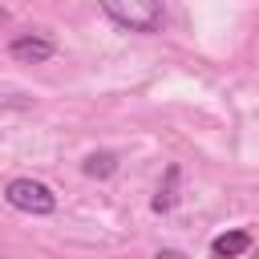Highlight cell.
Wrapping results in <instances>:
<instances>
[{"label":"cell","instance_id":"8","mask_svg":"<svg viewBox=\"0 0 259 259\" xmlns=\"http://www.w3.org/2000/svg\"><path fill=\"white\" fill-rule=\"evenodd\" d=\"M0 24H8V8L4 4H0Z\"/></svg>","mask_w":259,"mask_h":259},{"label":"cell","instance_id":"2","mask_svg":"<svg viewBox=\"0 0 259 259\" xmlns=\"http://www.w3.org/2000/svg\"><path fill=\"white\" fill-rule=\"evenodd\" d=\"M4 202L20 214H53L57 210V194L36 178H12L4 186Z\"/></svg>","mask_w":259,"mask_h":259},{"label":"cell","instance_id":"6","mask_svg":"<svg viewBox=\"0 0 259 259\" xmlns=\"http://www.w3.org/2000/svg\"><path fill=\"white\" fill-rule=\"evenodd\" d=\"M81 170H85V178H109V174H117V154L113 150H93L81 162Z\"/></svg>","mask_w":259,"mask_h":259},{"label":"cell","instance_id":"9","mask_svg":"<svg viewBox=\"0 0 259 259\" xmlns=\"http://www.w3.org/2000/svg\"><path fill=\"white\" fill-rule=\"evenodd\" d=\"M255 259H259V251H255Z\"/></svg>","mask_w":259,"mask_h":259},{"label":"cell","instance_id":"7","mask_svg":"<svg viewBox=\"0 0 259 259\" xmlns=\"http://www.w3.org/2000/svg\"><path fill=\"white\" fill-rule=\"evenodd\" d=\"M154 259H186V255H182V251H174V247H162Z\"/></svg>","mask_w":259,"mask_h":259},{"label":"cell","instance_id":"1","mask_svg":"<svg viewBox=\"0 0 259 259\" xmlns=\"http://www.w3.org/2000/svg\"><path fill=\"white\" fill-rule=\"evenodd\" d=\"M101 16L121 32H158L166 24V4H158V0H105Z\"/></svg>","mask_w":259,"mask_h":259},{"label":"cell","instance_id":"5","mask_svg":"<svg viewBox=\"0 0 259 259\" xmlns=\"http://www.w3.org/2000/svg\"><path fill=\"white\" fill-rule=\"evenodd\" d=\"M178 178H182V170H178V166H166V178L158 182V194H154V202H150L158 214L174 210V202H178Z\"/></svg>","mask_w":259,"mask_h":259},{"label":"cell","instance_id":"4","mask_svg":"<svg viewBox=\"0 0 259 259\" xmlns=\"http://www.w3.org/2000/svg\"><path fill=\"white\" fill-rule=\"evenodd\" d=\"M251 251V231H223V235H214L210 239V259H239V255H247Z\"/></svg>","mask_w":259,"mask_h":259},{"label":"cell","instance_id":"3","mask_svg":"<svg viewBox=\"0 0 259 259\" xmlns=\"http://www.w3.org/2000/svg\"><path fill=\"white\" fill-rule=\"evenodd\" d=\"M53 53H57V45H53L49 36H40V32H20V36L8 40V57L20 61V65H40V61H49Z\"/></svg>","mask_w":259,"mask_h":259}]
</instances>
